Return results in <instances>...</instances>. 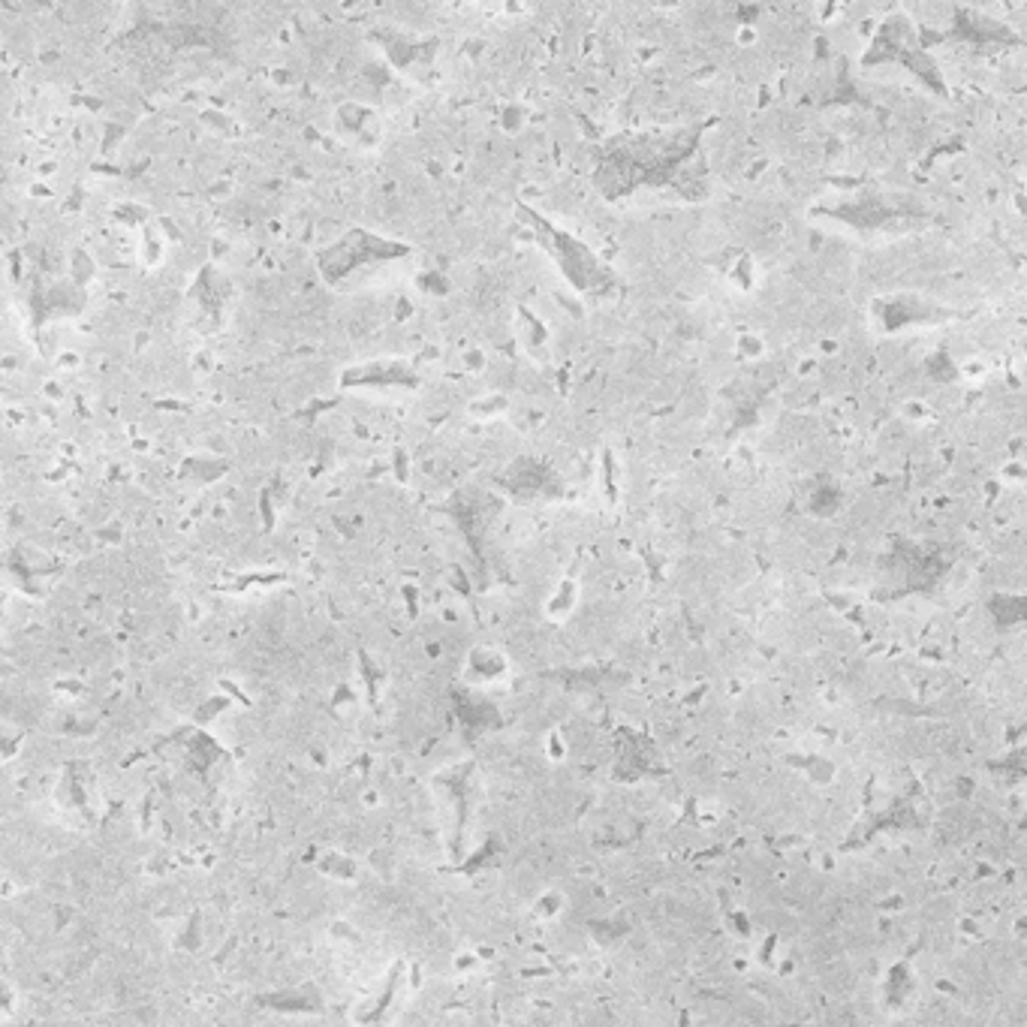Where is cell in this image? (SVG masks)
<instances>
[{"label":"cell","mask_w":1027,"mask_h":1027,"mask_svg":"<svg viewBox=\"0 0 1027 1027\" xmlns=\"http://www.w3.org/2000/svg\"><path fill=\"white\" fill-rule=\"evenodd\" d=\"M488 654V660H483V654H474L470 657V681H474L476 687H492V684H497L504 678V672H506V660L497 651H485Z\"/></svg>","instance_id":"cell-1"}]
</instances>
